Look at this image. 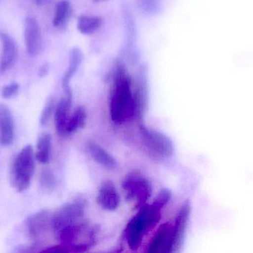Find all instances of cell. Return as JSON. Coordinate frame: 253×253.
<instances>
[{
  "instance_id": "obj_26",
  "label": "cell",
  "mask_w": 253,
  "mask_h": 253,
  "mask_svg": "<svg viewBox=\"0 0 253 253\" xmlns=\"http://www.w3.org/2000/svg\"><path fill=\"white\" fill-rule=\"evenodd\" d=\"M141 7L148 13H156L159 11L161 5L158 0H140Z\"/></svg>"
},
{
  "instance_id": "obj_13",
  "label": "cell",
  "mask_w": 253,
  "mask_h": 253,
  "mask_svg": "<svg viewBox=\"0 0 253 253\" xmlns=\"http://www.w3.org/2000/svg\"><path fill=\"white\" fill-rule=\"evenodd\" d=\"M83 60V53L81 49L77 47L71 49L69 53L68 68L64 74L62 82V89L65 92V97L71 101H73V94L70 83L76 73L78 71Z\"/></svg>"
},
{
  "instance_id": "obj_6",
  "label": "cell",
  "mask_w": 253,
  "mask_h": 253,
  "mask_svg": "<svg viewBox=\"0 0 253 253\" xmlns=\"http://www.w3.org/2000/svg\"><path fill=\"white\" fill-rule=\"evenodd\" d=\"M139 129L143 142L150 152L162 157H170L173 155V143L169 137L144 124L140 125Z\"/></svg>"
},
{
  "instance_id": "obj_17",
  "label": "cell",
  "mask_w": 253,
  "mask_h": 253,
  "mask_svg": "<svg viewBox=\"0 0 253 253\" xmlns=\"http://www.w3.org/2000/svg\"><path fill=\"white\" fill-rule=\"evenodd\" d=\"M87 148L93 160L99 163L101 166L106 168L107 169H116L118 167V162L115 157L99 144L93 141H89Z\"/></svg>"
},
{
  "instance_id": "obj_8",
  "label": "cell",
  "mask_w": 253,
  "mask_h": 253,
  "mask_svg": "<svg viewBox=\"0 0 253 253\" xmlns=\"http://www.w3.org/2000/svg\"><path fill=\"white\" fill-rule=\"evenodd\" d=\"M135 117H142L148 102V68L146 64L139 67L133 92Z\"/></svg>"
},
{
  "instance_id": "obj_4",
  "label": "cell",
  "mask_w": 253,
  "mask_h": 253,
  "mask_svg": "<svg viewBox=\"0 0 253 253\" xmlns=\"http://www.w3.org/2000/svg\"><path fill=\"white\" fill-rule=\"evenodd\" d=\"M123 188L128 202L134 201L135 208L146 204L151 196V183L138 172H132L126 175L123 181Z\"/></svg>"
},
{
  "instance_id": "obj_21",
  "label": "cell",
  "mask_w": 253,
  "mask_h": 253,
  "mask_svg": "<svg viewBox=\"0 0 253 253\" xmlns=\"http://www.w3.org/2000/svg\"><path fill=\"white\" fill-rule=\"evenodd\" d=\"M87 120V113L83 107L79 106L74 110L72 115L70 116L66 126L67 135H71L83 129L85 126Z\"/></svg>"
},
{
  "instance_id": "obj_16",
  "label": "cell",
  "mask_w": 253,
  "mask_h": 253,
  "mask_svg": "<svg viewBox=\"0 0 253 253\" xmlns=\"http://www.w3.org/2000/svg\"><path fill=\"white\" fill-rule=\"evenodd\" d=\"M72 105V101L68 98H62L56 104L55 108V126L56 132L60 136H66V126L70 117V109Z\"/></svg>"
},
{
  "instance_id": "obj_12",
  "label": "cell",
  "mask_w": 253,
  "mask_h": 253,
  "mask_svg": "<svg viewBox=\"0 0 253 253\" xmlns=\"http://www.w3.org/2000/svg\"><path fill=\"white\" fill-rule=\"evenodd\" d=\"M0 40L2 45L0 72L4 73L16 64L18 59V48L13 37L7 33L0 31Z\"/></svg>"
},
{
  "instance_id": "obj_3",
  "label": "cell",
  "mask_w": 253,
  "mask_h": 253,
  "mask_svg": "<svg viewBox=\"0 0 253 253\" xmlns=\"http://www.w3.org/2000/svg\"><path fill=\"white\" fill-rule=\"evenodd\" d=\"M156 224L157 222L150 213V206L146 203L141 206L126 225V238L129 248L132 251L138 249L147 232Z\"/></svg>"
},
{
  "instance_id": "obj_1",
  "label": "cell",
  "mask_w": 253,
  "mask_h": 253,
  "mask_svg": "<svg viewBox=\"0 0 253 253\" xmlns=\"http://www.w3.org/2000/svg\"><path fill=\"white\" fill-rule=\"evenodd\" d=\"M110 114L111 120L116 124H122L135 117L132 80L126 65L120 60L116 62L114 69Z\"/></svg>"
},
{
  "instance_id": "obj_2",
  "label": "cell",
  "mask_w": 253,
  "mask_h": 253,
  "mask_svg": "<svg viewBox=\"0 0 253 253\" xmlns=\"http://www.w3.org/2000/svg\"><path fill=\"white\" fill-rule=\"evenodd\" d=\"M35 153L32 146L24 147L13 163L11 168V183L18 193L29 188L35 172Z\"/></svg>"
},
{
  "instance_id": "obj_10",
  "label": "cell",
  "mask_w": 253,
  "mask_h": 253,
  "mask_svg": "<svg viewBox=\"0 0 253 253\" xmlns=\"http://www.w3.org/2000/svg\"><path fill=\"white\" fill-rule=\"evenodd\" d=\"M24 40L27 53L35 56L42 49V33L40 24L34 16H28L24 23Z\"/></svg>"
},
{
  "instance_id": "obj_14",
  "label": "cell",
  "mask_w": 253,
  "mask_h": 253,
  "mask_svg": "<svg viewBox=\"0 0 253 253\" xmlns=\"http://www.w3.org/2000/svg\"><path fill=\"white\" fill-rule=\"evenodd\" d=\"M96 202L101 208L107 211L116 210L120 206V195L112 181L102 183L96 197Z\"/></svg>"
},
{
  "instance_id": "obj_28",
  "label": "cell",
  "mask_w": 253,
  "mask_h": 253,
  "mask_svg": "<svg viewBox=\"0 0 253 253\" xmlns=\"http://www.w3.org/2000/svg\"><path fill=\"white\" fill-rule=\"evenodd\" d=\"M34 1L37 5L42 6L48 4L51 1V0H34Z\"/></svg>"
},
{
  "instance_id": "obj_15",
  "label": "cell",
  "mask_w": 253,
  "mask_h": 253,
  "mask_svg": "<svg viewBox=\"0 0 253 253\" xmlns=\"http://www.w3.org/2000/svg\"><path fill=\"white\" fill-rule=\"evenodd\" d=\"M14 120L10 108L5 104L0 103V144L10 145L14 139Z\"/></svg>"
},
{
  "instance_id": "obj_27",
  "label": "cell",
  "mask_w": 253,
  "mask_h": 253,
  "mask_svg": "<svg viewBox=\"0 0 253 253\" xmlns=\"http://www.w3.org/2000/svg\"><path fill=\"white\" fill-rule=\"evenodd\" d=\"M49 69H50V65L48 63H44L42 65L39 70V76L40 77H45L48 74Z\"/></svg>"
},
{
  "instance_id": "obj_22",
  "label": "cell",
  "mask_w": 253,
  "mask_h": 253,
  "mask_svg": "<svg viewBox=\"0 0 253 253\" xmlns=\"http://www.w3.org/2000/svg\"><path fill=\"white\" fill-rule=\"evenodd\" d=\"M40 187L45 191H52L56 187V178L50 169H44L40 175Z\"/></svg>"
},
{
  "instance_id": "obj_23",
  "label": "cell",
  "mask_w": 253,
  "mask_h": 253,
  "mask_svg": "<svg viewBox=\"0 0 253 253\" xmlns=\"http://www.w3.org/2000/svg\"><path fill=\"white\" fill-rule=\"evenodd\" d=\"M55 108H56V105H55L54 98L50 97L46 101L45 105H44L41 115H40V122L42 126H45L47 124L53 111H55Z\"/></svg>"
},
{
  "instance_id": "obj_5",
  "label": "cell",
  "mask_w": 253,
  "mask_h": 253,
  "mask_svg": "<svg viewBox=\"0 0 253 253\" xmlns=\"http://www.w3.org/2000/svg\"><path fill=\"white\" fill-rule=\"evenodd\" d=\"M85 207L86 203L83 199H77L62 205L52 215L51 227L55 234L67 226L80 222L84 217Z\"/></svg>"
},
{
  "instance_id": "obj_9",
  "label": "cell",
  "mask_w": 253,
  "mask_h": 253,
  "mask_svg": "<svg viewBox=\"0 0 253 253\" xmlns=\"http://www.w3.org/2000/svg\"><path fill=\"white\" fill-rule=\"evenodd\" d=\"M190 215V203L188 201L184 202L175 217V223L172 225L171 253H176L182 246L185 237L186 230Z\"/></svg>"
},
{
  "instance_id": "obj_20",
  "label": "cell",
  "mask_w": 253,
  "mask_h": 253,
  "mask_svg": "<svg viewBox=\"0 0 253 253\" xmlns=\"http://www.w3.org/2000/svg\"><path fill=\"white\" fill-rule=\"evenodd\" d=\"M51 152V136L43 134L39 138L35 152V157L40 163L47 164L50 161Z\"/></svg>"
},
{
  "instance_id": "obj_25",
  "label": "cell",
  "mask_w": 253,
  "mask_h": 253,
  "mask_svg": "<svg viewBox=\"0 0 253 253\" xmlns=\"http://www.w3.org/2000/svg\"><path fill=\"white\" fill-rule=\"evenodd\" d=\"M19 88L20 86L17 83H10L5 85L1 89V96L4 99H10L19 92Z\"/></svg>"
},
{
  "instance_id": "obj_18",
  "label": "cell",
  "mask_w": 253,
  "mask_h": 253,
  "mask_svg": "<svg viewBox=\"0 0 253 253\" xmlns=\"http://www.w3.org/2000/svg\"><path fill=\"white\" fill-rule=\"evenodd\" d=\"M72 8L68 0H61L56 4L54 16L53 18V25L55 28H63L68 24L71 18Z\"/></svg>"
},
{
  "instance_id": "obj_11",
  "label": "cell",
  "mask_w": 253,
  "mask_h": 253,
  "mask_svg": "<svg viewBox=\"0 0 253 253\" xmlns=\"http://www.w3.org/2000/svg\"><path fill=\"white\" fill-rule=\"evenodd\" d=\"M172 225L169 222L164 223L158 229L150 242L149 253H170L172 242Z\"/></svg>"
},
{
  "instance_id": "obj_19",
  "label": "cell",
  "mask_w": 253,
  "mask_h": 253,
  "mask_svg": "<svg viewBox=\"0 0 253 253\" xmlns=\"http://www.w3.org/2000/svg\"><path fill=\"white\" fill-rule=\"evenodd\" d=\"M102 18L97 16H81L77 22V29L84 35L94 34L102 27Z\"/></svg>"
},
{
  "instance_id": "obj_24",
  "label": "cell",
  "mask_w": 253,
  "mask_h": 253,
  "mask_svg": "<svg viewBox=\"0 0 253 253\" xmlns=\"http://www.w3.org/2000/svg\"><path fill=\"white\" fill-rule=\"evenodd\" d=\"M171 196H172V193L170 190L164 189L159 192L151 205L158 210L162 211L165 205L170 200Z\"/></svg>"
},
{
  "instance_id": "obj_7",
  "label": "cell",
  "mask_w": 253,
  "mask_h": 253,
  "mask_svg": "<svg viewBox=\"0 0 253 253\" xmlns=\"http://www.w3.org/2000/svg\"><path fill=\"white\" fill-rule=\"evenodd\" d=\"M52 215L47 210H41L31 214L25 219V230L27 236L34 242V245H39L40 241L51 229Z\"/></svg>"
}]
</instances>
